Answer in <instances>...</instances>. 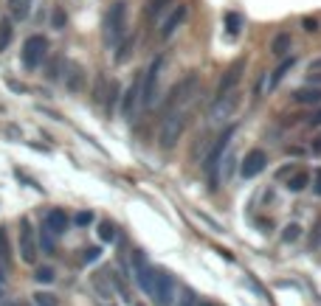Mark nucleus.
Returning <instances> with one entry per match:
<instances>
[{"label":"nucleus","mask_w":321,"mask_h":306,"mask_svg":"<svg viewBox=\"0 0 321 306\" xmlns=\"http://www.w3.org/2000/svg\"><path fill=\"white\" fill-rule=\"evenodd\" d=\"M234 135H237V126H225L223 132L214 138L212 149H209V155H206V174H209V180H212V188H217V183H220V172H223L225 157L231 155V141H234Z\"/></svg>","instance_id":"nucleus-1"},{"label":"nucleus","mask_w":321,"mask_h":306,"mask_svg":"<svg viewBox=\"0 0 321 306\" xmlns=\"http://www.w3.org/2000/svg\"><path fill=\"white\" fill-rule=\"evenodd\" d=\"M166 71V56L158 54L155 59L150 62V67L141 76V104L144 107H152L158 101V90H161V76Z\"/></svg>","instance_id":"nucleus-2"},{"label":"nucleus","mask_w":321,"mask_h":306,"mask_svg":"<svg viewBox=\"0 0 321 306\" xmlns=\"http://www.w3.org/2000/svg\"><path fill=\"white\" fill-rule=\"evenodd\" d=\"M186 118L189 115L183 110H172L164 121H161V129H158V144L161 149H175L178 141L183 138V129H186Z\"/></svg>","instance_id":"nucleus-3"},{"label":"nucleus","mask_w":321,"mask_h":306,"mask_svg":"<svg viewBox=\"0 0 321 306\" xmlns=\"http://www.w3.org/2000/svg\"><path fill=\"white\" fill-rule=\"evenodd\" d=\"M124 28H127V3H124V0H119V3H113V6H110L107 17H104V40H107L110 45L122 42Z\"/></svg>","instance_id":"nucleus-4"},{"label":"nucleus","mask_w":321,"mask_h":306,"mask_svg":"<svg viewBox=\"0 0 321 306\" xmlns=\"http://www.w3.org/2000/svg\"><path fill=\"white\" fill-rule=\"evenodd\" d=\"M240 104H243V93L240 90H231V93H225V96H217L214 104H212V110H209V124H225L228 118L237 115Z\"/></svg>","instance_id":"nucleus-5"},{"label":"nucleus","mask_w":321,"mask_h":306,"mask_svg":"<svg viewBox=\"0 0 321 306\" xmlns=\"http://www.w3.org/2000/svg\"><path fill=\"white\" fill-rule=\"evenodd\" d=\"M197 84H200V76L197 73H192V76H186V79H181V82L175 84L169 90V96H166V110H175L178 104H183V101H189V98L197 93Z\"/></svg>","instance_id":"nucleus-6"},{"label":"nucleus","mask_w":321,"mask_h":306,"mask_svg":"<svg viewBox=\"0 0 321 306\" xmlns=\"http://www.w3.org/2000/svg\"><path fill=\"white\" fill-rule=\"evenodd\" d=\"M152 300L158 306H172L175 300V278L169 273L155 270V287H152Z\"/></svg>","instance_id":"nucleus-7"},{"label":"nucleus","mask_w":321,"mask_h":306,"mask_svg":"<svg viewBox=\"0 0 321 306\" xmlns=\"http://www.w3.org/2000/svg\"><path fill=\"white\" fill-rule=\"evenodd\" d=\"M45 54H48V40H45V37L34 34V37L25 40V45H23V62H25V67L43 65Z\"/></svg>","instance_id":"nucleus-8"},{"label":"nucleus","mask_w":321,"mask_h":306,"mask_svg":"<svg viewBox=\"0 0 321 306\" xmlns=\"http://www.w3.org/2000/svg\"><path fill=\"white\" fill-rule=\"evenodd\" d=\"M186 14H189V6L186 3H175V6L169 9V14L164 17V23H161V40H172V37L178 34V28H181L183 23H186Z\"/></svg>","instance_id":"nucleus-9"},{"label":"nucleus","mask_w":321,"mask_h":306,"mask_svg":"<svg viewBox=\"0 0 321 306\" xmlns=\"http://www.w3.org/2000/svg\"><path fill=\"white\" fill-rule=\"evenodd\" d=\"M133 273H135V281H138V287L152 298V287H155V270H152V267L144 261V256H141V253H133Z\"/></svg>","instance_id":"nucleus-10"},{"label":"nucleus","mask_w":321,"mask_h":306,"mask_svg":"<svg viewBox=\"0 0 321 306\" xmlns=\"http://www.w3.org/2000/svg\"><path fill=\"white\" fill-rule=\"evenodd\" d=\"M20 258L25 264H34L37 261V242H34V230H31L28 219L20 222Z\"/></svg>","instance_id":"nucleus-11"},{"label":"nucleus","mask_w":321,"mask_h":306,"mask_svg":"<svg viewBox=\"0 0 321 306\" xmlns=\"http://www.w3.org/2000/svg\"><path fill=\"white\" fill-rule=\"evenodd\" d=\"M243 71H245V59L240 56V59H237L234 65L223 73V79H220V84H217V96H225V93L237 90V82L243 79Z\"/></svg>","instance_id":"nucleus-12"},{"label":"nucleus","mask_w":321,"mask_h":306,"mask_svg":"<svg viewBox=\"0 0 321 306\" xmlns=\"http://www.w3.org/2000/svg\"><path fill=\"white\" fill-rule=\"evenodd\" d=\"M138 104H141V76H135L133 84H130L127 90H124V96H122V115L124 118H133V113L138 110Z\"/></svg>","instance_id":"nucleus-13"},{"label":"nucleus","mask_w":321,"mask_h":306,"mask_svg":"<svg viewBox=\"0 0 321 306\" xmlns=\"http://www.w3.org/2000/svg\"><path fill=\"white\" fill-rule=\"evenodd\" d=\"M265 163H268V157H265V152L262 149H251L248 155H245V160H243V166H240V174L243 177H256V174L265 168Z\"/></svg>","instance_id":"nucleus-14"},{"label":"nucleus","mask_w":321,"mask_h":306,"mask_svg":"<svg viewBox=\"0 0 321 306\" xmlns=\"http://www.w3.org/2000/svg\"><path fill=\"white\" fill-rule=\"evenodd\" d=\"M68 228V214L62 208H54L45 214V230H48L51 236H62Z\"/></svg>","instance_id":"nucleus-15"},{"label":"nucleus","mask_w":321,"mask_h":306,"mask_svg":"<svg viewBox=\"0 0 321 306\" xmlns=\"http://www.w3.org/2000/svg\"><path fill=\"white\" fill-rule=\"evenodd\" d=\"M65 84L71 93H79L82 90V84H85V71L79 65H68V73H65Z\"/></svg>","instance_id":"nucleus-16"},{"label":"nucleus","mask_w":321,"mask_h":306,"mask_svg":"<svg viewBox=\"0 0 321 306\" xmlns=\"http://www.w3.org/2000/svg\"><path fill=\"white\" fill-rule=\"evenodd\" d=\"M293 98H296L299 104H318L321 101V87H299V90L293 93Z\"/></svg>","instance_id":"nucleus-17"},{"label":"nucleus","mask_w":321,"mask_h":306,"mask_svg":"<svg viewBox=\"0 0 321 306\" xmlns=\"http://www.w3.org/2000/svg\"><path fill=\"white\" fill-rule=\"evenodd\" d=\"M293 67H296V59H293V56H287V59L276 67V71H271V87H276V84L282 82V79H285L287 73L293 71Z\"/></svg>","instance_id":"nucleus-18"},{"label":"nucleus","mask_w":321,"mask_h":306,"mask_svg":"<svg viewBox=\"0 0 321 306\" xmlns=\"http://www.w3.org/2000/svg\"><path fill=\"white\" fill-rule=\"evenodd\" d=\"M271 51H273L276 56H287V51H290V34H279V37H273Z\"/></svg>","instance_id":"nucleus-19"},{"label":"nucleus","mask_w":321,"mask_h":306,"mask_svg":"<svg viewBox=\"0 0 321 306\" xmlns=\"http://www.w3.org/2000/svg\"><path fill=\"white\" fill-rule=\"evenodd\" d=\"M307 186H310V174L307 172H296L290 180H287V188H290V191H304Z\"/></svg>","instance_id":"nucleus-20"},{"label":"nucleus","mask_w":321,"mask_h":306,"mask_svg":"<svg viewBox=\"0 0 321 306\" xmlns=\"http://www.w3.org/2000/svg\"><path fill=\"white\" fill-rule=\"evenodd\" d=\"M133 48H135V37H127V40L119 45V54H115V62H127L133 56Z\"/></svg>","instance_id":"nucleus-21"},{"label":"nucleus","mask_w":321,"mask_h":306,"mask_svg":"<svg viewBox=\"0 0 321 306\" xmlns=\"http://www.w3.org/2000/svg\"><path fill=\"white\" fill-rule=\"evenodd\" d=\"M0 264L9 267L12 264V250H9V239H6V230L0 228Z\"/></svg>","instance_id":"nucleus-22"},{"label":"nucleus","mask_w":321,"mask_h":306,"mask_svg":"<svg viewBox=\"0 0 321 306\" xmlns=\"http://www.w3.org/2000/svg\"><path fill=\"white\" fill-rule=\"evenodd\" d=\"M169 3H172V0H147V17H158V14H164Z\"/></svg>","instance_id":"nucleus-23"},{"label":"nucleus","mask_w":321,"mask_h":306,"mask_svg":"<svg viewBox=\"0 0 321 306\" xmlns=\"http://www.w3.org/2000/svg\"><path fill=\"white\" fill-rule=\"evenodd\" d=\"M9 12H12V17L23 20L28 14V0H9Z\"/></svg>","instance_id":"nucleus-24"},{"label":"nucleus","mask_w":321,"mask_h":306,"mask_svg":"<svg viewBox=\"0 0 321 306\" xmlns=\"http://www.w3.org/2000/svg\"><path fill=\"white\" fill-rule=\"evenodd\" d=\"M268 87H271V71H268V73H259V82L254 84V96L262 98L268 93Z\"/></svg>","instance_id":"nucleus-25"},{"label":"nucleus","mask_w":321,"mask_h":306,"mask_svg":"<svg viewBox=\"0 0 321 306\" xmlns=\"http://www.w3.org/2000/svg\"><path fill=\"white\" fill-rule=\"evenodd\" d=\"M34 303L37 306H60V300L51 292H34Z\"/></svg>","instance_id":"nucleus-26"},{"label":"nucleus","mask_w":321,"mask_h":306,"mask_svg":"<svg viewBox=\"0 0 321 306\" xmlns=\"http://www.w3.org/2000/svg\"><path fill=\"white\" fill-rule=\"evenodd\" d=\"M225 25H228V34L237 37V34H240V25H243V20H240V14L228 12V14H225Z\"/></svg>","instance_id":"nucleus-27"},{"label":"nucleus","mask_w":321,"mask_h":306,"mask_svg":"<svg viewBox=\"0 0 321 306\" xmlns=\"http://www.w3.org/2000/svg\"><path fill=\"white\" fill-rule=\"evenodd\" d=\"M34 278H37L40 284H51V281L56 278V273H54V267H40V270L34 273Z\"/></svg>","instance_id":"nucleus-28"},{"label":"nucleus","mask_w":321,"mask_h":306,"mask_svg":"<svg viewBox=\"0 0 321 306\" xmlns=\"http://www.w3.org/2000/svg\"><path fill=\"white\" fill-rule=\"evenodd\" d=\"M299 236H302V225L293 222V225H287V228H285V233H282V242H287V245H290V242L299 239Z\"/></svg>","instance_id":"nucleus-29"},{"label":"nucleus","mask_w":321,"mask_h":306,"mask_svg":"<svg viewBox=\"0 0 321 306\" xmlns=\"http://www.w3.org/2000/svg\"><path fill=\"white\" fill-rule=\"evenodd\" d=\"M99 239H102V242H113L115 239V228L110 222H102V225H99Z\"/></svg>","instance_id":"nucleus-30"},{"label":"nucleus","mask_w":321,"mask_h":306,"mask_svg":"<svg viewBox=\"0 0 321 306\" xmlns=\"http://www.w3.org/2000/svg\"><path fill=\"white\" fill-rule=\"evenodd\" d=\"M9 40H12V25H9L6 20H3V23H0V51H3V48L9 45Z\"/></svg>","instance_id":"nucleus-31"},{"label":"nucleus","mask_w":321,"mask_h":306,"mask_svg":"<svg viewBox=\"0 0 321 306\" xmlns=\"http://www.w3.org/2000/svg\"><path fill=\"white\" fill-rule=\"evenodd\" d=\"M178 306H197V298H194L192 289H183L181 298H178Z\"/></svg>","instance_id":"nucleus-32"},{"label":"nucleus","mask_w":321,"mask_h":306,"mask_svg":"<svg viewBox=\"0 0 321 306\" xmlns=\"http://www.w3.org/2000/svg\"><path fill=\"white\" fill-rule=\"evenodd\" d=\"M51 23H54V28H65V12H62V9H54Z\"/></svg>","instance_id":"nucleus-33"},{"label":"nucleus","mask_w":321,"mask_h":306,"mask_svg":"<svg viewBox=\"0 0 321 306\" xmlns=\"http://www.w3.org/2000/svg\"><path fill=\"white\" fill-rule=\"evenodd\" d=\"M93 222V214L91 211H82V214H76V225H82V228H85V225H91Z\"/></svg>","instance_id":"nucleus-34"},{"label":"nucleus","mask_w":321,"mask_h":306,"mask_svg":"<svg viewBox=\"0 0 321 306\" xmlns=\"http://www.w3.org/2000/svg\"><path fill=\"white\" fill-rule=\"evenodd\" d=\"M43 250L54 253V236H51L48 230H43Z\"/></svg>","instance_id":"nucleus-35"},{"label":"nucleus","mask_w":321,"mask_h":306,"mask_svg":"<svg viewBox=\"0 0 321 306\" xmlns=\"http://www.w3.org/2000/svg\"><path fill=\"white\" fill-rule=\"evenodd\" d=\"M99 253H102L99 247H87V250H85V256H82V258H85V261H96V258H99Z\"/></svg>","instance_id":"nucleus-36"},{"label":"nucleus","mask_w":321,"mask_h":306,"mask_svg":"<svg viewBox=\"0 0 321 306\" xmlns=\"http://www.w3.org/2000/svg\"><path fill=\"white\" fill-rule=\"evenodd\" d=\"M293 174H296V168H293V166H285L282 172L276 174V180H285V177H293Z\"/></svg>","instance_id":"nucleus-37"},{"label":"nucleus","mask_w":321,"mask_h":306,"mask_svg":"<svg viewBox=\"0 0 321 306\" xmlns=\"http://www.w3.org/2000/svg\"><path fill=\"white\" fill-rule=\"evenodd\" d=\"M307 71H310V76L321 73V56H318V59H313V62H310V65H307Z\"/></svg>","instance_id":"nucleus-38"},{"label":"nucleus","mask_w":321,"mask_h":306,"mask_svg":"<svg viewBox=\"0 0 321 306\" xmlns=\"http://www.w3.org/2000/svg\"><path fill=\"white\" fill-rule=\"evenodd\" d=\"M304 28H307V31H318V23H315L313 17H307V20H304Z\"/></svg>","instance_id":"nucleus-39"},{"label":"nucleus","mask_w":321,"mask_h":306,"mask_svg":"<svg viewBox=\"0 0 321 306\" xmlns=\"http://www.w3.org/2000/svg\"><path fill=\"white\" fill-rule=\"evenodd\" d=\"M313 191H315V194H318V197H321V168H318V172H315V186H313Z\"/></svg>","instance_id":"nucleus-40"},{"label":"nucleus","mask_w":321,"mask_h":306,"mask_svg":"<svg viewBox=\"0 0 321 306\" xmlns=\"http://www.w3.org/2000/svg\"><path fill=\"white\" fill-rule=\"evenodd\" d=\"M310 124H313V126H321V110L313 115V121H310Z\"/></svg>","instance_id":"nucleus-41"},{"label":"nucleus","mask_w":321,"mask_h":306,"mask_svg":"<svg viewBox=\"0 0 321 306\" xmlns=\"http://www.w3.org/2000/svg\"><path fill=\"white\" fill-rule=\"evenodd\" d=\"M3 284H6V267L0 264V287H3Z\"/></svg>","instance_id":"nucleus-42"},{"label":"nucleus","mask_w":321,"mask_h":306,"mask_svg":"<svg viewBox=\"0 0 321 306\" xmlns=\"http://www.w3.org/2000/svg\"><path fill=\"white\" fill-rule=\"evenodd\" d=\"M200 306H206V303H200Z\"/></svg>","instance_id":"nucleus-43"},{"label":"nucleus","mask_w":321,"mask_h":306,"mask_svg":"<svg viewBox=\"0 0 321 306\" xmlns=\"http://www.w3.org/2000/svg\"><path fill=\"white\" fill-rule=\"evenodd\" d=\"M138 306H141V303H138Z\"/></svg>","instance_id":"nucleus-44"}]
</instances>
